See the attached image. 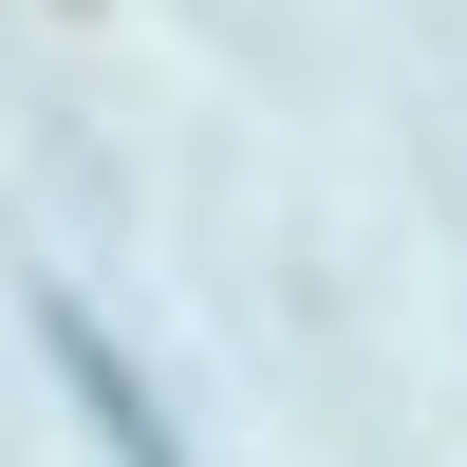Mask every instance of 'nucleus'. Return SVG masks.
<instances>
[{"label": "nucleus", "instance_id": "nucleus-1", "mask_svg": "<svg viewBox=\"0 0 467 467\" xmlns=\"http://www.w3.org/2000/svg\"><path fill=\"white\" fill-rule=\"evenodd\" d=\"M37 356L75 374V411H94V449H112V467H187V449H169V411H150V374L112 356V337L75 318V299H37Z\"/></svg>", "mask_w": 467, "mask_h": 467}]
</instances>
